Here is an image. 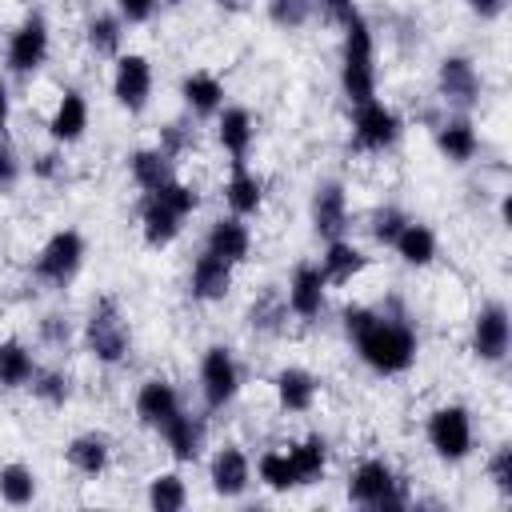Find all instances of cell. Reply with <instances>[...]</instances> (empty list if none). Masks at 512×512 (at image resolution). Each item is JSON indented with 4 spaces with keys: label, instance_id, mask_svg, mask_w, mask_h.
I'll return each instance as SVG.
<instances>
[{
    "label": "cell",
    "instance_id": "obj_1",
    "mask_svg": "<svg viewBox=\"0 0 512 512\" xmlns=\"http://www.w3.org/2000/svg\"><path fill=\"white\" fill-rule=\"evenodd\" d=\"M344 320V336L352 340L360 364L376 376H404L416 364L420 352V336L404 316L368 308V304H348L340 312Z\"/></svg>",
    "mask_w": 512,
    "mask_h": 512
},
{
    "label": "cell",
    "instance_id": "obj_2",
    "mask_svg": "<svg viewBox=\"0 0 512 512\" xmlns=\"http://www.w3.org/2000/svg\"><path fill=\"white\" fill-rule=\"evenodd\" d=\"M200 208V192L196 184L188 180H168L160 184L156 192H144L140 200V236L148 248H168L180 232H184V220Z\"/></svg>",
    "mask_w": 512,
    "mask_h": 512
},
{
    "label": "cell",
    "instance_id": "obj_3",
    "mask_svg": "<svg viewBox=\"0 0 512 512\" xmlns=\"http://www.w3.org/2000/svg\"><path fill=\"white\" fill-rule=\"evenodd\" d=\"M344 48H340V92L348 104L372 100L376 96V40L372 24L352 12L344 24Z\"/></svg>",
    "mask_w": 512,
    "mask_h": 512
},
{
    "label": "cell",
    "instance_id": "obj_4",
    "mask_svg": "<svg viewBox=\"0 0 512 512\" xmlns=\"http://www.w3.org/2000/svg\"><path fill=\"white\" fill-rule=\"evenodd\" d=\"M80 336H84L88 356H92L96 364H104V368L124 364L128 352H132V324H128V316H124V308H120L116 296H100V300H92Z\"/></svg>",
    "mask_w": 512,
    "mask_h": 512
},
{
    "label": "cell",
    "instance_id": "obj_5",
    "mask_svg": "<svg viewBox=\"0 0 512 512\" xmlns=\"http://www.w3.org/2000/svg\"><path fill=\"white\" fill-rule=\"evenodd\" d=\"M348 500L360 504V508H372V512H396V508H408V484L404 476L384 460V456H368L352 468L348 476Z\"/></svg>",
    "mask_w": 512,
    "mask_h": 512
},
{
    "label": "cell",
    "instance_id": "obj_6",
    "mask_svg": "<svg viewBox=\"0 0 512 512\" xmlns=\"http://www.w3.org/2000/svg\"><path fill=\"white\" fill-rule=\"evenodd\" d=\"M424 436H428V448L436 460L444 464H460L472 456V444H476V432H472V412L464 404H440L428 412L424 420Z\"/></svg>",
    "mask_w": 512,
    "mask_h": 512
},
{
    "label": "cell",
    "instance_id": "obj_7",
    "mask_svg": "<svg viewBox=\"0 0 512 512\" xmlns=\"http://www.w3.org/2000/svg\"><path fill=\"white\" fill-rule=\"evenodd\" d=\"M84 252H88V244L76 228H56L32 260V276L48 288H68L76 280V272L84 268Z\"/></svg>",
    "mask_w": 512,
    "mask_h": 512
},
{
    "label": "cell",
    "instance_id": "obj_8",
    "mask_svg": "<svg viewBox=\"0 0 512 512\" xmlns=\"http://www.w3.org/2000/svg\"><path fill=\"white\" fill-rule=\"evenodd\" d=\"M404 132V120L380 96L352 104V148L356 152H388Z\"/></svg>",
    "mask_w": 512,
    "mask_h": 512
},
{
    "label": "cell",
    "instance_id": "obj_9",
    "mask_svg": "<svg viewBox=\"0 0 512 512\" xmlns=\"http://www.w3.org/2000/svg\"><path fill=\"white\" fill-rule=\"evenodd\" d=\"M48 48H52V28L44 20V12H28L12 36H8V48H4V68L12 76H32L40 72V64L48 60Z\"/></svg>",
    "mask_w": 512,
    "mask_h": 512
},
{
    "label": "cell",
    "instance_id": "obj_10",
    "mask_svg": "<svg viewBox=\"0 0 512 512\" xmlns=\"http://www.w3.org/2000/svg\"><path fill=\"white\" fill-rule=\"evenodd\" d=\"M240 392V364L228 344H208L200 356V396L208 412H224Z\"/></svg>",
    "mask_w": 512,
    "mask_h": 512
},
{
    "label": "cell",
    "instance_id": "obj_11",
    "mask_svg": "<svg viewBox=\"0 0 512 512\" xmlns=\"http://www.w3.org/2000/svg\"><path fill=\"white\" fill-rule=\"evenodd\" d=\"M468 348L480 364H504L508 360V348H512V320H508V308L500 300H488L480 304V312L472 316V336H468Z\"/></svg>",
    "mask_w": 512,
    "mask_h": 512
},
{
    "label": "cell",
    "instance_id": "obj_12",
    "mask_svg": "<svg viewBox=\"0 0 512 512\" xmlns=\"http://www.w3.org/2000/svg\"><path fill=\"white\" fill-rule=\"evenodd\" d=\"M152 60L140 56V52H120L116 56V68H112V100L128 112V116H140L152 100Z\"/></svg>",
    "mask_w": 512,
    "mask_h": 512
},
{
    "label": "cell",
    "instance_id": "obj_13",
    "mask_svg": "<svg viewBox=\"0 0 512 512\" xmlns=\"http://www.w3.org/2000/svg\"><path fill=\"white\" fill-rule=\"evenodd\" d=\"M436 92H440V100H444L448 108L468 112V108H476V104H480L484 76L476 72V64H472L468 56L452 52V56H444V60H440V68H436Z\"/></svg>",
    "mask_w": 512,
    "mask_h": 512
},
{
    "label": "cell",
    "instance_id": "obj_14",
    "mask_svg": "<svg viewBox=\"0 0 512 512\" xmlns=\"http://www.w3.org/2000/svg\"><path fill=\"white\" fill-rule=\"evenodd\" d=\"M284 304H288V312H292L296 320H304V324H312V320L324 316V308H328V280H324L320 264L300 260V264L292 268L288 288H284Z\"/></svg>",
    "mask_w": 512,
    "mask_h": 512
},
{
    "label": "cell",
    "instance_id": "obj_15",
    "mask_svg": "<svg viewBox=\"0 0 512 512\" xmlns=\"http://www.w3.org/2000/svg\"><path fill=\"white\" fill-rule=\"evenodd\" d=\"M208 480H212V492L220 500H240L252 484V460L240 444H224L212 452L208 460Z\"/></svg>",
    "mask_w": 512,
    "mask_h": 512
},
{
    "label": "cell",
    "instance_id": "obj_16",
    "mask_svg": "<svg viewBox=\"0 0 512 512\" xmlns=\"http://www.w3.org/2000/svg\"><path fill=\"white\" fill-rule=\"evenodd\" d=\"M308 216H312V232L320 240L344 236V228H348V192H344V184L340 180H320L312 188Z\"/></svg>",
    "mask_w": 512,
    "mask_h": 512
},
{
    "label": "cell",
    "instance_id": "obj_17",
    "mask_svg": "<svg viewBox=\"0 0 512 512\" xmlns=\"http://www.w3.org/2000/svg\"><path fill=\"white\" fill-rule=\"evenodd\" d=\"M156 432L164 436L168 456H172L176 464H196V460L204 456L208 428H204V420H200V416H192V412H184V408H180V412H172Z\"/></svg>",
    "mask_w": 512,
    "mask_h": 512
},
{
    "label": "cell",
    "instance_id": "obj_18",
    "mask_svg": "<svg viewBox=\"0 0 512 512\" xmlns=\"http://www.w3.org/2000/svg\"><path fill=\"white\" fill-rule=\"evenodd\" d=\"M232 280H236V264H228L212 252H200L188 272V296L200 304H220L232 292Z\"/></svg>",
    "mask_w": 512,
    "mask_h": 512
},
{
    "label": "cell",
    "instance_id": "obj_19",
    "mask_svg": "<svg viewBox=\"0 0 512 512\" xmlns=\"http://www.w3.org/2000/svg\"><path fill=\"white\" fill-rule=\"evenodd\" d=\"M272 392H276V404L280 412L288 416H304L316 408V396H320V380L300 368V364H284L276 376H272Z\"/></svg>",
    "mask_w": 512,
    "mask_h": 512
},
{
    "label": "cell",
    "instance_id": "obj_20",
    "mask_svg": "<svg viewBox=\"0 0 512 512\" xmlns=\"http://www.w3.org/2000/svg\"><path fill=\"white\" fill-rule=\"evenodd\" d=\"M84 132H88V100L80 88H64L48 116V136H52V144L68 148V144H80Z\"/></svg>",
    "mask_w": 512,
    "mask_h": 512
},
{
    "label": "cell",
    "instance_id": "obj_21",
    "mask_svg": "<svg viewBox=\"0 0 512 512\" xmlns=\"http://www.w3.org/2000/svg\"><path fill=\"white\" fill-rule=\"evenodd\" d=\"M132 408H136V420L144 428H160L172 412H180V392L168 376H148V380H140Z\"/></svg>",
    "mask_w": 512,
    "mask_h": 512
},
{
    "label": "cell",
    "instance_id": "obj_22",
    "mask_svg": "<svg viewBox=\"0 0 512 512\" xmlns=\"http://www.w3.org/2000/svg\"><path fill=\"white\" fill-rule=\"evenodd\" d=\"M216 140L232 156V164H244L248 152H252V144H256V120H252V112L240 108V104H224L216 112Z\"/></svg>",
    "mask_w": 512,
    "mask_h": 512
},
{
    "label": "cell",
    "instance_id": "obj_23",
    "mask_svg": "<svg viewBox=\"0 0 512 512\" xmlns=\"http://www.w3.org/2000/svg\"><path fill=\"white\" fill-rule=\"evenodd\" d=\"M204 252L228 260V264H244L252 256V232L240 216H220L208 224V236H204Z\"/></svg>",
    "mask_w": 512,
    "mask_h": 512
},
{
    "label": "cell",
    "instance_id": "obj_24",
    "mask_svg": "<svg viewBox=\"0 0 512 512\" xmlns=\"http://www.w3.org/2000/svg\"><path fill=\"white\" fill-rule=\"evenodd\" d=\"M64 460H68L72 472L96 480V476H104L108 464H112V440H108L104 432H76V436L64 444Z\"/></svg>",
    "mask_w": 512,
    "mask_h": 512
},
{
    "label": "cell",
    "instance_id": "obj_25",
    "mask_svg": "<svg viewBox=\"0 0 512 512\" xmlns=\"http://www.w3.org/2000/svg\"><path fill=\"white\" fill-rule=\"evenodd\" d=\"M436 148L448 164H468L480 152V132L468 116H448L436 124Z\"/></svg>",
    "mask_w": 512,
    "mask_h": 512
},
{
    "label": "cell",
    "instance_id": "obj_26",
    "mask_svg": "<svg viewBox=\"0 0 512 512\" xmlns=\"http://www.w3.org/2000/svg\"><path fill=\"white\" fill-rule=\"evenodd\" d=\"M224 204H228V212L240 216V220L256 216V212L264 208V180H260L248 164H232V172H228V180H224Z\"/></svg>",
    "mask_w": 512,
    "mask_h": 512
},
{
    "label": "cell",
    "instance_id": "obj_27",
    "mask_svg": "<svg viewBox=\"0 0 512 512\" xmlns=\"http://www.w3.org/2000/svg\"><path fill=\"white\" fill-rule=\"evenodd\" d=\"M364 268H368V256H364V248H356V244H352V240H344V236H336V240H324L320 272H324V280H328V284L344 288V284H352V280H356Z\"/></svg>",
    "mask_w": 512,
    "mask_h": 512
},
{
    "label": "cell",
    "instance_id": "obj_28",
    "mask_svg": "<svg viewBox=\"0 0 512 512\" xmlns=\"http://www.w3.org/2000/svg\"><path fill=\"white\" fill-rule=\"evenodd\" d=\"M180 96H184V108L192 116H216L224 108V80L216 72L196 68L180 80Z\"/></svg>",
    "mask_w": 512,
    "mask_h": 512
},
{
    "label": "cell",
    "instance_id": "obj_29",
    "mask_svg": "<svg viewBox=\"0 0 512 512\" xmlns=\"http://www.w3.org/2000/svg\"><path fill=\"white\" fill-rule=\"evenodd\" d=\"M288 456H292V464H296L300 488H308V484H320V480L328 476V460H332V448H328V440H324L320 432H308V436H300L296 444H288Z\"/></svg>",
    "mask_w": 512,
    "mask_h": 512
},
{
    "label": "cell",
    "instance_id": "obj_30",
    "mask_svg": "<svg viewBox=\"0 0 512 512\" xmlns=\"http://www.w3.org/2000/svg\"><path fill=\"white\" fill-rule=\"evenodd\" d=\"M128 176H132V184L140 192H156L160 184H168L176 176V160L164 156L156 144L152 148H136V152H128Z\"/></svg>",
    "mask_w": 512,
    "mask_h": 512
},
{
    "label": "cell",
    "instance_id": "obj_31",
    "mask_svg": "<svg viewBox=\"0 0 512 512\" xmlns=\"http://www.w3.org/2000/svg\"><path fill=\"white\" fill-rule=\"evenodd\" d=\"M436 232L424 224V220H412L408 216V224L396 232V240H392V252L408 264V268H428L432 260H436Z\"/></svg>",
    "mask_w": 512,
    "mask_h": 512
},
{
    "label": "cell",
    "instance_id": "obj_32",
    "mask_svg": "<svg viewBox=\"0 0 512 512\" xmlns=\"http://www.w3.org/2000/svg\"><path fill=\"white\" fill-rule=\"evenodd\" d=\"M32 376H36V356H32V348H28L24 340H16V336L0 340V388H8V392L28 388Z\"/></svg>",
    "mask_w": 512,
    "mask_h": 512
},
{
    "label": "cell",
    "instance_id": "obj_33",
    "mask_svg": "<svg viewBox=\"0 0 512 512\" xmlns=\"http://www.w3.org/2000/svg\"><path fill=\"white\" fill-rule=\"evenodd\" d=\"M288 304H284V292L280 288H264L260 296H252L248 304V328L256 336H280L284 324H288Z\"/></svg>",
    "mask_w": 512,
    "mask_h": 512
},
{
    "label": "cell",
    "instance_id": "obj_34",
    "mask_svg": "<svg viewBox=\"0 0 512 512\" xmlns=\"http://www.w3.org/2000/svg\"><path fill=\"white\" fill-rule=\"evenodd\" d=\"M256 476L268 492H292L300 488V476H296V464L288 456V448H264L256 456Z\"/></svg>",
    "mask_w": 512,
    "mask_h": 512
},
{
    "label": "cell",
    "instance_id": "obj_35",
    "mask_svg": "<svg viewBox=\"0 0 512 512\" xmlns=\"http://www.w3.org/2000/svg\"><path fill=\"white\" fill-rule=\"evenodd\" d=\"M120 40H124V20L112 12H96L84 24V44L92 48V56H120Z\"/></svg>",
    "mask_w": 512,
    "mask_h": 512
},
{
    "label": "cell",
    "instance_id": "obj_36",
    "mask_svg": "<svg viewBox=\"0 0 512 512\" xmlns=\"http://www.w3.org/2000/svg\"><path fill=\"white\" fill-rule=\"evenodd\" d=\"M144 500H148V508H156V512H180V508L188 504V484H184V476H180L176 468L156 472V476L148 480Z\"/></svg>",
    "mask_w": 512,
    "mask_h": 512
},
{
    "label": "cell",
    "instance_id": "obj_37",
    "mask_svg": "<svg viewBox=\"0 0 512 512\" xmlns=\"http://www.w3.org/2000/svg\"><path fill=\"white\" fill-rule=\"evenodd\" d=\"M36 472L28 468V464H20V460H8V464H0V500L4 504H12V508H24V504H32L36 500Z\"/></svg>",
    "mask_w": 512,
    "mask_h": 512
},
{
    "label": "cell",
    "instance_id": "obj_38",
    "mask_svg": "<svg viewBox=\"0 0 512 512\" xmlns=\"http://www.w3.org/2000/svg\"><path fill=\"white\" fill-rule=\"evenodd\" d=\"M32 396L40 400V404H48V408H64L68 400H72V376L64 372V368H36V376H32Z\"/></svg>",
    "mask_w": 512,
    "mask_h": 512
},
{
    "label": "cell",
    "instance_id": "obj_39",
    "mask_svg": "<svg viewBox=\"0 0 512 512\" xmlns=\"http://www.w3.org/2000/svg\"><path fill=\"white\" fill-rule=\"evenodd\" d=\"M264 12L280 32H300L316 16V0H264Z\"/></svg>",
    "mask_w": 512,
    "mask_h": 512
},
{
    "label": "cell",
    "instance_id": "obj_40",
    "mask_svg": "<svg viewBox=\"0 0 512 512\" xmlns=\"http://www.w3.org/2000/svg\"><path fill=\"white\" fill-rule=\"evenodd\" d=\"M156 148H160L164 156L180 160V156H188V152L196 148V128H192V124H184V120H168V124L160 128Z\"/></svg>",
    "mask_w": 512,
    "mask_h": 512
},
{
    "label": "cell",
    "instance_id": "obj_41",
    "mask_svg": "<svg viewBox=\"0 0 512 512\" xmlns=\"http://www.w3.org/2000/svg\"><path fill=\"white\" fill-rule=\"evenodd\" d=\"M404 224H408V216H404L396 204H384V208H376V212H372L368 232H372V240H376V244L392 248V240H396V232H400Z\"/></svg>",
    "mask_w": 512,
    "mask_h": 512
},
{
    "label": "cell",
    "instance_id": "obj_42",
    "mask_svg": "<svg viewBox=\"0 0 512 512\" xmlns=\"http://www.w3.org/2000/svg\"><path fill=\"white\" fill-rule=\"evenodd\" d=\"M488 480L500 496H512V444H496L488 456Z\"/></svg>",
    "mask_w": 512,
    "mask_h": 512
},
{
    "label": "cell",
    "instance_id": "obj_43",
    "mask_svg": "<svg viewBox=\"0 0 512 512\" xmlns=\"http://www.w3.org/2000/svg\"><path fill=\"white\" fill-rule=\"evenodd\" d=\"M40 340H44L48 348H68V344H72V320L60 316V312H48V316L40 320Z\"/></svg>",
    "mask_w": 512,
    "mask_h": 512
},
{
    "label": "cell",
    "instance_id": "obj_44",
    "mask_svg": "<svg viewBox=\"0 0 512 512\" xmlns=\"http://www.w3.org/2000/svg\"><path fill=\"white\" fill-rule=\"evenodd\" d=\"M16 180H20V156H16V148L0 132V192H12Z\"/></svg>",
    "mask_w": 512,
    "mask_h": 512
},
{
    "label": "cell",
    "instance_id": "obj_45",
    "mask_svg": "<svg viewBox=\"0 0 512 512\" xmlns=\"http://www.w3.org/2000/svg\"><path fill=\"white\" fill-rule=\"evenodd\" d=\"M152 8H156V0H116V16L124 24H144L152 16Z\"/></svg>",
    "mask_w": 512,
    "mask_h": 512
},
{
    "label": "cell",
    "instance_id": "obj_46",
    "mask_svg": "<svg viewBox=\"0 0 512 512\" xmlns=\"http://www.w3.org/2000/svg\"><path fill=\"white\" fill-rule=\"evenodd\" d=\"M64 172V160L56 156V152H40L36 160H32V176L36 180H56Z\"/></svg>",
    "mask_w": 512,
    "mask_h": 512
},
{
    "label": "cell",
    "instance_id": "obj_47",
    "mask_svg": "<svg viewBox=\"0 0 512 512\" xmlns=\"http://www.w3.org/2000/svg\"><path fill=\"white\" fill-rule=\"evenodd\" d=\"M316 8H320L332 24H344V20L356 12V0H316Z\"/></svg>",
    "mask_w": 512,
    "mask_h": 512
},
{
    "label": "cell",
    "instance_id": "obj_48",
    "mask_svg": "<svg viewBox=\"0 0 512 512\" xmlns=\"http://www.w3.org/2000/svg\"><path fill=\"white\" fill-rule=\"evenodd\" d=\"M468 8H472L476 16H484V20H492V16L504 8V0H468Z\"/></svg>",
    "mask_w": 512,
    "mask_h": 512
},
{
    "label": "cell",
    "instance_id": "obj_49",
    "mask_svg": "<svg viewBox=\"0 0 512 512\" xmlns=\"http://www.w3.org/2000/svg\"><path fill=\"white\" fill-rule=\"evenodd\" d=\"M8 116H12V96H8V84L0 80V132L8 128Z\"/></svg>",
    "mask_w": 512,
    "mask_h": 512
},
{
    "label": "cell",
    "instance_id": "obj_50",
    "mask_svg": "<svg viewBox=\"0 0 512 512\" xmlns=\"http://www.w3.org/2000/svg\"><path fill=\"white\" fill-rule=\"evenodd\" d=\"M216 4H220L224 12H240V8H244V0H216Z\"/></svg>",
    "mask_w": 512,
    "mask_h": 512
},
{
    "label": "cell",
    "instance_id": "obj_51",
    "mask_svg": "<svg viewBox=\"0 0 512 512\" xmlns=\"http://www.w3.org/2000/svg\"><path fill=\"white\" fill-rule=\"evenodd\" d=\"M156 4H180V0H156Z\"/></svg>",
    "mask_w": 512,
    "mask_h": 512
}]
</instances>
